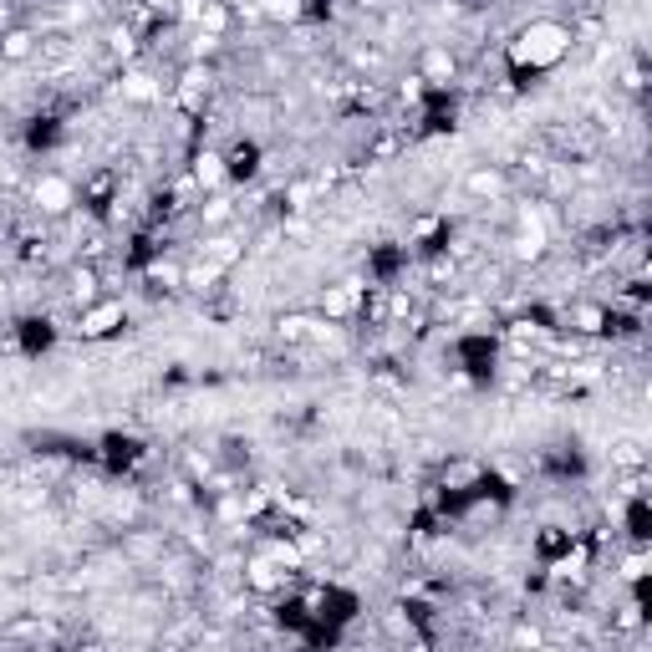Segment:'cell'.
Listing matches in <instances>:
<instances>
[{
  "label": "cell",
  "instance_id": "6da1fadb",
  "mask_svg": "<svg viewBox=\"0 0 652 652\" xmlns=\"http://www.w3.org/2000/svg\"><path fill=\"white\" fill-rule=\"evenodd\" d=\"M566 51H570V26H561V20H535V26L520 31V41H515L509 57L520 61V66H530V72H540V66H555Z\"/></svg>",
  "mask_w": 652,
  "mask_h": 652
},
{
  "label": "cell",
  "instance_id": "7a4b0ae2",
  "mask_svg": "<svg viewBox=\"0 0 652 652\" xmlns=\"http://www.w3.org/2000/svg\"><path fill=\"white\" fill-rule=\"evenodd\" d=\"M122 322H128L122 301H97V306H87V311H82V326H77V331L87 337V342H102V337H113Z\"/></svg>",
  "mask_w": 652,
  "mask_h": 652
},
{
  "label": "cell",
  "instance_id": "3957f363",
  "mask_svg": "<svg viewBox=\"0 0 652 652\" xmlns=\"http://www.w3.org/2000/svg\"><path fill=\"white\" fill-rule=\"evenodd\" d=\"M31 199H36L41 214H66V209L77 204V189H72L66 179H57V174H46V179L31 189Z\"/></svg>",
  "mask_w": 652,
  "mask_h": 652
},
{
  "label": "cell",
  "instance_id": "277c9868",
  "mask_svg": "<svg viewBox=\"0 0 652 652\" xmlns=\"http://www.w3.org/2000/svg\"><path fill=\"white\" fill-rule=\"evenodd\" d=\"M31 46H36V36H31V31H5V36H0V57H5V61H20V57H31Z\"/></svg>",
  "mask_w": 652,
  "mask_h": 652
},
{
  "label": "cell",
  "instance_id": "5b68a950",
  "mask_svg": "<svg viewBox=\"0 0 652 652\" xmlns=\"http://www.w3.org/2000/svg\"><path fill=\"white\" fill-rule=\"evenodd\" d=\"M153 92H159V87H153V77H148V72H128V77H122V97L148 102Z\"/></svg>",
  "mask_w": 652,
  "mask_h": 652
},
{
  "label": "cell",
  "instance_id": "8992f818",
  "mask_svg": "<svg viewBox=\"0 0 652 652\" xmlns=\"http://www.w3.org/2000/svg\"><path fill=\"white\" fill-rule=\"evenodd\" d=\"M255 11L276 16V20H291V16H301V0H255Z\"/></svg>",
  "mask_w": 652,
  "mask_h": 652
},
{
  "label": "cell",
  "instance_id": "52a82bcc",
  "mask_svg": "<svg viewBox=\"0 0 652 652\" xmlns=\"http://www.w3.org/2000/svg\"><path fill=\"white\" fill-rule=\"evenodd\" d=\"M469 189H474V194H500V189H505V179H500V174H494V168H479V174H469Z\"/></svg>",
  "mask_w": 652,
  "mask_h": 652
}]
</instances>
